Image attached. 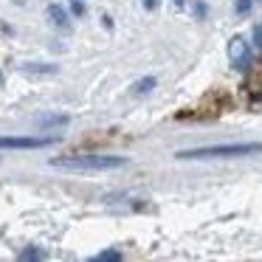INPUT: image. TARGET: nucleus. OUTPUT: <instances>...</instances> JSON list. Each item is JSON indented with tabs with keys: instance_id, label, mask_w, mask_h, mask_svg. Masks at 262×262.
I'll return each instance as SVG.
<instances>
[{
	"instance_id": "1",
	"label": "nucleus",
	"mask_w": 262,
	"mask_h": 262,
	"mask_svg": "<svg viewBox=\"0 0 262 262\" xmlns=\"http://www.w3.org/2000/svg\"><path fill=\"white\" fill-rule=\"evenodd\" d=\"M51 166L65 172H107L127 166V158L121 155H65V158H51Z\"/></svg>"
},
{
	"instance_id": "2",
	"label": "nucleus",
	"mask_w": 262,
	"mask_h": 262,
	"mask_svg": "<svg viewBox=\"0 0 262 262\" xmlns=\"http://www.w3.org/2000/svg\"><path fill=\"white\" fill-rule=\"evenodd\" d=\"M262 152V144H214V147H194L178 152L181 161H194V158H243V155H256Z\"/></svg>"
},
{
	"instance_id": "3",
	"label": "nucleus",
	"mask_w": 262,
	"mask_h": 262,
	"mask_svg": "<svg viewBox=\"0 0 262 262\" xmlns=\"http://www.w3.org/2000/svg\"><path fill=\"white\" fill-rule=\"evenodd\" d=\"M57 138H37V136H6L0 138V149H42V147H51Z\"/></svg>"
},
{
	"instance_id": "4",
	"label": "nucleus",
	"mask_w": 262,
	"mask_h": 262,
	"mask_svg": "<svg viewBox=\"0 0 262 262\" xmlns=\"http://www.w3.org/2000/svg\"><path fill=\"white\" fill-rule=\"evenodd\" d=\"M228 59H231V65L237 71H248V65H251V48H248V42H245L243 37H234V40L228 42Z\"/></svg>"
},
{
	"instance_id": "5",
	"label": "nucleus",
	"mask_w": 262,
	"mask_h": 262,
	"mask_svg": "<svg viewBox=\"0 0 262 262\" xmlns=\"http://www.w3.org/2000/svg\"><path fill=\"white\" fill-rule=\"evenodd\" d=\"M48 17L54 20V26H59V29H68V14H65L62 6L51 3V6H48Z\"/></svg>"
},
{
	"instance_id": "6",
	"label": "nucleus",
	"mask_w": 262,
	"mask_h": 262,
	"mask_svg": "<svg viewBox=\"0 0 262 262\" xmlns=\"http://www.w3.org/2000/svg\"><path fill=\"white\" fill-rule=\"evenodd\" d=\"M155 88V76H144V79H138L136 85H133V91L136 93H147V91H152Z\"/></svg>"
},
{
	"instance_id": "7",
	"label": "nucleus",
	"mask_w": 262,
	"mask_h": 262,
	"mask_svg": "<svg viewBox=\"0 0 262 262\" xmlns=\"http://www.w3.org/2000/svg\"><path fill=\"white\" fill-rule=\"evenodd\" d=\"M68 124V116H48V119H40V127H59Z\"/></svg>"
},
{
	"instance_id": "8",
	"label": "nucleus",
	"mask_w": 262,
	"mask_h": 262,
	"mask_svg": "<svg viewBox=\"0 0 262 262\" xmlns=\"http://www.w3.org/2000/svg\"><path fill=\"white\" fill-rule=\"evenodd\" d=\"M93 259H96V262H119L121 254H119V251H102V254H96Z\"/></svg>"
},
{
	"instance_id": "9",
	"label": "nucleus",
	"mask_w": 262,
	"mask_h": 262,
	"mask_svg": "<svg viewBox=\"0 0 262 262\" xmlns=\"http://www.w3.org/2000/svg\"><path fill=\"white\" fill-rule=\"evenodd\" d=\"M251 6H254V0H237V14H248L251 12Z\"/></svg>"
},
{
	"instance_id": "10",
	"label": "nucleus",
	"mask_w": 262,
	"mask_h": 262,
	"mask_svg": "<svg viewBox=\"0 0 262 262\" xmlns=\"http://www.w3.org/2000/svg\"><path fill=\"white\" fill-rule=\"evenodd\" d=\"M20 259H42V251L29 248V251H23V254H20Z\"/></svg>"
},
{
	"instance_id": "11",
	"label": "nucleus",
	"mask_w": 262,
	"mask_h": 262,
	"mask_svg": "<svg viewBox=\"0 0 262 262\" xmlns=\"http://www.w3.org/2000/svg\"><path fill=\"white\" fill-rule=\"evenodd\" d=\"M26 71H42V74H54V65H26Z\"/></svg>"
},
{
	"instance_id": "12",
	"label": "nucleus",
	"mask_w": 262,
	"mask_h": 262,
	"mask_svg": "<svg viewBox=\"0 0 262 262\" xmlns=\"http://www.w3.org/2000/svg\"><path fill=\"white\" fill-rule=\"evenodd\" d=\"M71 12L82 17V14H85V3H79V0H71Z\"/></svg>"
},
{
	"instance_id": "13",
	"label": "nucleus",
	"mask_w": 262,
	"mask_h": 262,
	"mask_svg": "<svg viewBox=\"0 0 262 262\" xmlns=\"http://www.w3.org/2000/svg\"><path fill=\"white\" fill-rule=\"evenodd\" d=\"M254 46H256V48H259V51H262V23H259V26H256V29H254Z\"/></svg>"
},
{
	"instance_id": "14",
	"label": "nucleus",
	"mask_w": 262,
	"mask_h": 262,
	"mask_svg": "<svg viewBox=\"0 0 262 262\" xmlns=\"http://www.w3.org/2000/svg\"><path fill=\"white\" fill-rule=\"evenodd\" d=\"M144 6H147V9H155V6H158V0H144Z\"/></svg>"
},
{
	"instance_id": "15",
	"label": "nucleus",
	"mask_w": 262,
	"mask_h": 262,
	"mask_svg": "<svg viewBox=\"0 0 262 262\" xmlns=\"http://www.w3.org/2000/svg\"><path fill=\"white\" fill-rule=\"evenodd\" d=\"M0 85H3V74H0Z\"/></svg>"
}]
</instances>
